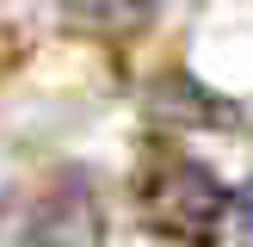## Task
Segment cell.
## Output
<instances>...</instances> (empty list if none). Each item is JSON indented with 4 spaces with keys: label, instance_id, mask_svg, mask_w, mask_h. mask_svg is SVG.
I'll use <instances>...</instances> for the list:
<instances>
[{
    "label": "cell",
    "instance_id": "cell-1",
    "mask_svg": "<svg viewBox=\"0 0 253 247\" xmlns=\"http://www.w3.org/2000/svg\"><path fill=\"white\" fill-rule=\"evenodd\" d=\"M136 210H142V222L155 235L204 247V241H216L222 210H235V198L222 192V179L198 155H185L173 142H155L142 155V167H136Z\"/></svg>",
    "mask_w": 253,
    "mask_h": 247
},
{
    "label": "cell",
    "instance_id": "cell-2",
    "mask_svg": "<svg viewBox=\"0 0 253 247\" xmlns=\"http://www.w3.org/2000/svg\"><path fill=\"white\" fill-rule=\"evenodd\" d=\"M25 247H105V210L86 173H49L25 210Z\"/></svg>",
    "mask_w": 253,
    "mask_h": 247
},
{
    "label": "cell",
    "instance_id": "cell-3",
    "mask_svg": "<svg viewBox=\"0 0 253 247\" xmlns=\"http://www.w3.org/2000/svg\"><path fill=\"white\" fill-rule=\"evenodd\" d=\"M155 111H173V124H192V118H204V124H235V105L210 99L192 74H161V86H155Z\"/></svg>",
    "mask_w": 253,
    "mask_h": 247
},
{
    "label": "cell",
    "instance_id": "cell-4",
    "mask_svg": "<svg viewBox=\"0 0 253 247\" xmlns=\"http://www.w3.org/2000/svg\"><path fill=\"white\" fill-rule=\"evenodd\" d=\"M56 12L86 31H142L155 19V0H56Z\"/></svg>",
    "mask_w": 253,
    "mask_h": 247
},
{
    "label": "cell",
    "instance_id": "cell-5",
    "mask_svg": "<svg viewBox=\"0 0 253 247\" xmlns=\"http://www.w3.org/2000/svg\"><path fill=\"white\" fill-rule=\"evenodd\" d=\"M229 216H235V229H241V247H253V179L235 185V210Z\"/></svg>",
    "mask_w": 253,
    "mask_h": 247
}]
</instances>
